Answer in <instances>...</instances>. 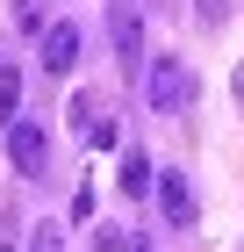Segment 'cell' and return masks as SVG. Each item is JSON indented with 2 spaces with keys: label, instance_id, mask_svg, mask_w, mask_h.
<instances>
[{
  "label": "cell",
  "instance_id": "obj_1",
  "mask_svg": "<svg viewBox=\"0 0 244 252\" xmlns=\"http://www.w3.org/2000/svg\"><path fill=\"white\" fill-rule=\"evenodd\" d=\"M144 101H151V116H180V108L194 101V72L180 58H165V51L144 58Z\"/></svg>",
  "mask_w": 244,
  "mask_h": 252
},
{
  "label": "cell",
  "instance_id": "obj_2",
  "mask_svg": "<svg viewBox=\"0 0 244 252\" xmlns=\"http://www.w3.org/2000/svg\"><path fill=\"white\" fill-rule=\"evenodd\" d=\"M0 130H7V158H15V173H22V180H43V166H51V130L29 123V116L0 123Z\"/></svg>",
  "mask_w": 244,
  "mask_h": 252
},
{
  "label": "cell",
  "instance_id": "obj_3",
  "mask_svg": "<svg viewBox=\"0 0 244 252\" xmlns=\"http://www.w3.org/2000/svg\"><path fill=\"white\" fill-rule=\"evenodd\" d=\"M108 43H115V58L130 65V72H144V15H136L130 0L108 7Z\"/></svg>",
  "mask_w": 244,
  "mask_h": 252
},
{
  "label": "cell",
  "instance_id": "obj_4",
  "mask_svg": "<svg viewBox=\"0 0 244 252\" xmlns=\"http://www.w3.org/2000/svg\"><path fill=\"white\" fill-rule=\"evenodd\" d=\"M72 130H79V144H94V152H115V116L101 108L94 94H79V101H72Z\"/></svg>",
  "mask_w": 244,
  "mask_h": 252
},
{
  "label": "cell",
  "instance_id": "obj_5",
  "mask_svg": "<svg viewBox=\"0 0 244 252\" xmlns=\"http://www.w3.org/2000/svg\"><path fill=\"white\" fill-rule=\"evenodd\" d=\"M79 65V22H51V29H43V72H72Z\"/></svg>",
  "mask_w": 244,
  "mask_h": 252
},
{
  "label": "cell",
  "instance_id": "obj_6",
  "mask_svg": "<svg viewBox=\"0 0 244 252\" xmlns=\"http://www.w3.org/2000/svg\"><path fill=\"white\" fill-rule=\"evenodd\" d=\"M158 209H165V223L187 231V223H194V188H187L180 173H158Z\"/></svg>",
  "mask_w": 244,
  "mask_h": 252
},
{
  "label": "cell",
  "instance_id": "obj_7",
  "mask_svg": "<svg viewBox=\"0 0 244 252\" xmlns=\"http://www.w3.org/2000/svg\"><path fill=\"white\" fill-rule=\"evenodd\" d=\"M115 180H122V194H151V188H158V166H151L144 152H122V173H115Z\"/></svg>",
  "mask_w": 244,
  "mask_h": 252
},
{
  "label": "cell",
  "instance_id": "obj_8",
  "mask_svg": "<svg viewBox=\"0 0 244 252\" xmlns=\"http://www.w3.org/2000/svg\"><path fill=\"white\" fill-rule=\"evenodd\" d=\"M15 116H22V72L0 65V123H15Z\"/></svg>",
  "mask_w": 244,
  "mask_h": 252
},
{
  "label": "cell",
  "instance_id": "obj_9",
  "mask_svg": "<svg viewBox=\"0 0 244 252\" xmlns=\"http://www.w3.org/2000/svg\"><path fill=\"white\" fill-rule=\"evenodd\" d=\"M29 252H72L65 245V223H29Z\"/></svg>",
  "mask_w": 244,
  "mask_h": 252
},
{
  "label": "cell",
  "instance_id": "obj_10",
  "mask_svg": "<svg viewBox=\"0 0 244 252\" xmlns=\"http://www.w3.org/2000/svg\"><path fill=\"white\" fill-rule=\"evenodd\" d=\"M15 22H22V29H36V36H43V29H51V7H43V0H15Z\"/></svg>",
  "mask_w": 244,
  "mask_h": 252
},
{
  "label": "cell",
  "instance_id": "obj_11",
  "mask_svg": "<svg viewBox=\"0 0 244 252\" xmlns=\"http://www.w3.org/2000/svg\"><path fill=\"white\" fill-rule=\"evenodd\" d=\"M136 245H144L136 231H94V252H136Z\"/></svg>",
  "mask_w": 244,
  "mask_h": 252
},
{
  "label": "cell",
  "instance_id": "obj_12",
  "mask_svg": "<svg viewBox=\"0 0 244 252\" xmlns=\"http://www.w3.org/2000/svg\"><path fill=\"white\" fill-rule=\"evenodd\" d=\"M230 15V0H201V22H223Z\"/></svg>",
  "mask_w": 244,
  "mask_h": 252
},
{
  "label": "cell",
  "instance_id": "obj_13",
  "mask_svg": "<svg viewBox=\"0 0 244 252\" xmlns=\"http://www.w3.org/2000/svg\"><path fill=\"white\" fill-rule=\"evenodd\" d=\"M136 252H151V238H144V245H136Z\"/></svg>",
  "mask_w": 244,
  "mask_h": 252
}]
</instances>
